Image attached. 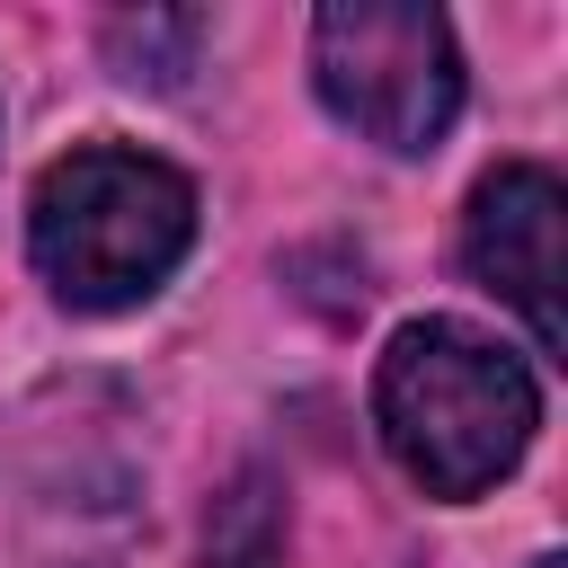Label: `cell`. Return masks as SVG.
Listing matches in <instances>:
<instances>
[{
	"instance_id": "cell-4",
	"label": "cell",
	"mask_w": 568,
	"mask_h": 568,
	"mask_svg": "<svg viewBox=\"0 0 568 568\" xmlns=\"http://www.w3.org/2000/svg\"><path fill=\"white\" fill-rule=\"evenodd\" d=\"M559 231H568V195L541 160H506L470 186L462 266L497 302H515V320L532 328L541 355H559Z\"/></svg>"
},
{
	"instance_id": "cell-2",
	"label": "cell",
	"mask_w": 568,
	"mask_h": 568,
	"mask_svg": "<svg viewBox=\"0 0 568 568\" xmlns=\"http://www.w3.org/2000/svg\"><path fill=\"white\" fill-rule=\"evenodd\" d=\"M195 248V186L133 142L62 151L27 195V257L71 311L151 302Z\"/></svg>"
},
{
	"instance_id": "cell-3",
	"label": "cell",
	"mask_w": 568,
	"mask_h": 568,
	"mask_svg": "<svg viewBox=\"0 0 568 568\" xmlns=\"http://www.w3.org/2000/svg\"><path fill=\"white\" fill-rule=\"evenodd\" d=\"M311 80L382 151H435L462 115V44L426 0H328L311 18Z\"/></svg>"
},
{
	"instance_id": "cell-1",
	"label": "cell",
	"mask_w": 568,
	"mask_h": 568,
	"mask_svg": "<svg viewBox=\"0 0 568 568\" xmlns=\"http://www.w3.org/2000/svg\"><path fill=\"white\" fill-rule=\"evenodd\" d=\"M373 426L426 497H479L524 462L541 426V382L470 320H408L382 346Z\"/></svg>"
},
{
	"instance_id": "cell-5",
	"label": "cell",
	"mask_w": 568,
	"mask_h": 568,
	"mask_svg": "<svg viewBox=\"0 0 568 568\" xmlns=\"http://www.w3.org/2000/svg\"><path fill=\"white\" fill-rule=\"evenodd\" d=\"M532 568H568V559H532Z\"/></svg>"
}]
</instances>
